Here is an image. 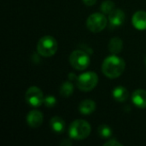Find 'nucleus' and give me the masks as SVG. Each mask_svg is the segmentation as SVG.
Segmentation results:
<instances>
[{
  "mask_svg": "<svg viewBox=\"0 0 146 146\" xmlns=\"http://www.w3.org/2000/svg\"><path fill=\"white\" fill-rule=\"evenodd\" d=\"M125 67V61L122 58L116 55H112L107 56L104 60L102 64V72L106 77L110 79H115L123 74Z\"/></svg>",
  "mask_w": 146,
  "mask_h": 146,
  "instance_id": "1",
  "label": "nucleus"
},
{
  "mask_svg": "<svg viewBox=\"0 0 146 146\" xmlns=\"http://www.w3.org/2000/svg\"><path fill=\"white\" fill-rule=\"evenodd\" d=\"M91 131V125L87 121L84 120H76L70 124L68 134L72 139L82 140L90 135Z\"/></svg>",
  "mask_w": 146,
  "mask_h": 146,
  "instance_id": "2",
  "label": "nucleus"
},
{
  "mask_svg": "<svg viewBox=\"0 0 146 146\" xmlns=\"http://www.w3.org/2000/svg\"><path fill=\"white\" fill-rule=\"evenodd\" d=\"M37 50L38 54L44 57L52 56L57 50V42L52 36H44L38 42Z\"/></svg>",
  "mask_w": 146,
  "mask_h": 146,
  "instance_id": "3",
  "label": "nucleus"
},
{
  "mask_svg": "<svg viewBox=\"0 0 146 146\" xmlns=\"http://www.w3.org/2000/svg\"><path fill=\"white\" fill-rule=\"evenodd\" d=\"M98 82V76L94 72H86L80 74L76 80L77 87L82 92H90L93 90Z\"/></svg>",
  "mask_w": 146,
  "mask_h": 146,
  "instance_id": "4",
  "label": "nucleus"
},
{
  "mask_svg": "<svg viewBox=\"0 0 146 146\" xmlns=\"http://www.w3.org/2000/svg\"><path fill=\"white\" fill-rule=\"evenodd\" d=\"M69 62L76 70H85L90 64V56L83 50H74L69 56Z\"/></svg>",
  "mask_w": 146,
  "mask_h": 146,
  "instance_id": "5",
  "label": "nucleus"
},
{
  "mask_svg": "<svg viewBox=\"0 0 146 146\" xmlns=\"http://www.w3.org/2000/svg\"><path fill=\"white\" fill-rule=\"evenodd\" d=\"M108 21L104 14L94 13L92 14L86 20V27L92 33H99L103 31L107 26Z\"/></svg>",
  "mask_w": 146,
  "mask_h": 146,
  "instance_id": "6",
  "label": "nucleus"
},
{
  "mask_svg": "<svg viewBox=\"0 0 146 146\" xmlns=\"http://www.w3.org/2000/svg\"><path fill=\"white\" fill-rule=\"evenodd\" d=\"M26 102L32 107H39L44 104V94L37 86H31L27 89L25 94Z\"/></svg>",
  "mask_w": 146,
  "mask_h": 146,
  "instance_id": "7",
  "label": "nucleus"
},
{
  "mask_svg": "<svg viewBox=\"0 0 146 146\" xmlns=\"http://www.w3.org/2000/svg\"><path fill=\"white\" fill-rule=\"evenodd\" d=\"M43 114L38 110H32L27 115V122L32 128L39 127L43 123Z\"/></svg>",
  "mask_w": 146,
  "mask_h": 146,
  "instance_id": "8",
  "label": "nucleus"
},
{
  "mask_svg": "<svg viewBox=\"0 0 146 146\" xmlns=\"http://www.w3.org/2000/svg\"><path fill=\"white\" fill-rule=\"evenodd\" d=\"M109 21L112 27H120L125 21V13L121 9H114L109 14Z\"/></svg>",
  "mask_w": 146,
  "mask_h": 146,
  "instance_id": "9",
  "label": "nucleus"
},
{
  "mask_svg": "<svg viewBox=\"0 0 146 146\" xmlns=\"http://www.w3.org/2000/svg\"><path fill=\"white\" fill-rule=\"evenodd\" d=\"M132 22L134 27L138 30H145L146 29V12L143 10L137 11L134 13L132 18Z\"/></svg>",
  "mask_w": 146,
  "mask_h": 146,
  "instance_id": "10",
  "label": "nucleus"
},
{
  "mask_svg": "<svg viewBox=\"0 0 146 146\" xmlns=\"http://www.w3.org/2000/svg\"><path fill=\"white\" fill-rule=\"evenodd\" d=\"M132 101L133 104L140 109L146 108V91L139 89L133 92L132 94Z\"/></svg>",
  "mask_w": 146,
  "mask_h": 146,
  "instance_id": "11",
  "label": "nucleus"
},
{
  "mask_svg": "<svg viewBox=\"0 0 146 146\" xmlns=\"http://www.w3.org/2000/svg\"><path fill=\"white\" fill-rule=\"evenodd\" d=\"M95 110H96V103L91 99L83 100L79 105V110L80 114L85 115L92 114L95 111Z\"/></svg>",
  "mask_w": 146,
  "mask_h": 146,
  "instance_id": "12",
  "label": "nucleus"
},
{
  "mask_svg": "<svg viewBox=\"0 0 146 146\" xmlns=\"http://www.w3.org/2000/svg\"><path fill=\"white\" fill-rule=\"evenodd\" d=\"M50 125L51 129L53 130V132H55L56 133H62L66 128V124L65 121L59 116H54L50 119Z\"/></svg>",
  "mask_w": 146,
  "mask_h": 146,
  "instance_id": "13",
  "label": "nucleus"
},
{
  "mask_svg": "<svg viewBox=\"0 0 146 146\" xmlns=\"http://www.w3.org/2000/svg\"><path fill=\"white\" fill-rule=\"evenodd\" d=\"M128 97H129V92L123 86H117L113 90V98H115V100L120 103L127 101Z\"/></svg>",
  "mask_w": 146,
  "mask_h": 146,
  "instance_id": "14",
  "label": "nucleus"
},
{
  "mask_svg": "<svg viewBox=\"0 0 146 146\" xmlns=\"http://www.w3.org/2000/svg\"><path fill=\"white\" fill-rule=\"evenodd\" d=\"M123 48V41L119 37H114L110 40L109 50L113 55H116L121 51Z\"/></svg>",
  "mask_w": 146,
  "mask_h": 146,
  "instance_id": "15",
  "label": "nucleus"
},
{
  "mask_svg": "<svg viewBox=\"0 0 146 146\" xmlns=\"http://www.w3.org/2000/svg\"><path fill=\"white\" fill-rule=\"evenodd\" d=\"M74 92V85L70 81L64 82L60 87V94L64 98L70 97Z\"/></svg>",
  "mask_w": 146,
  "mask_h": 146,
  "instance_id": "16",
  "label": "nucleus"
},
{
  "mask_svg": "<svg viewBox=\"0 0 146 146\" xmlns=\"http://www.w3.org/2000/svg\"><path fill=\"white\" fill-rule=\"evenodd\" d=\"M98 134L101 138L104 139H108L112 135V129L110 126L108 125H100L98 128Z\"/></svg>",
  "mask_w": 146,
  "mask_h": 146,
  "instance_id": "17",
  "label": "nucleus"
},
{
  "mask_svg": "<svg viewBox=\"0 0 146 146\" xmlns=\"http://www.w3.org/2000/svg\"><path fill=\"white\" fill-rule=\"evenodd\" d=\"M114 8H115V3L111 0H106L103 2L100 6L101 11L105 15H109L114 9Z\"/></svg>",
  "mask_w": 146,
  "mask_h": 146,
  "instance_id": "18",
  "label": "nucleus"
},
{
  "mask_svg": "<svg viewBox=\"0 0 146 146\" xmlns=\"http://www.w3.org/2000/svg\"><path fill=\"white\" fill-rule=\"evenodd\" d=\"M44 104L48 108H52L56 104V99L53 96H46L44 99Z\"/></svg>",
  "mask_w": 146,
  "mask_h": 146,
  "instance_id": "19",
  "label": "nucleus"
},
{
  "mask_svg": "<svg viewBox=\"0 0 146 146\" xmlns=\"http://www.w3.org/2000/svg\"><path fill=\"white\" fill-rule=\"evenodd\" d=\"M104 146H122V145H121L119 141H117L116 139H110V140L107 141L106 143H104Z\"/></svg>",
  "mask_w": 146,
  "mask_h": 146,
  "instance_id": "20",
  "label": "nucleus"
},
{
  "mask_svg": "<svg viewBox=\"0 0 146 146\" xmlns=\"http://www.w3.org/2000/svg\"><path fill=\"white\" fill-rule=\"evenodd\" d=\"M86 6H92L97 3V0H82Z\"/></svg>",
  "mask_w": 146,
  "mask_h": 146,
  "instance_id": "21",
  "label": "nucleus"
},
{
  "mask_svg": "<svg viewBox=\"0 0 146 146\" xmlns=\"http://www.w3.org/2000/svg\"><path fill=\"white\" fill-rule=\"evenodd\" d=\"M61 145H64V146H68V145H72V142L69 140V139H64L63 141L61 142L60 144Z\"/></svg>",
  "mask_w": 146,
  "mask_h": 146,
  "instance_id": "22",
  "label": "nucleus"
},
{
  "mask_svg": "<svg viewBox=\"0 0 146 146\" xmlns=\"http://www.w3.org/2000/svg\"><path fill=\"white\" fill-rule=\"evenodd\" d=\"M145 64H146V58H145Z\"/></svg>",
  "mask_w": 146,
  "mask_h": 146,
  "instance_id": "23",
  "label": "nucleus"
}]
</instances>
